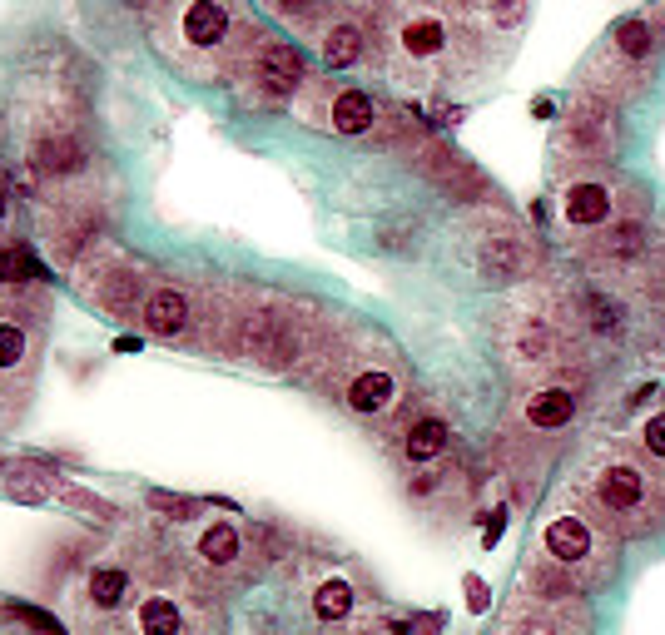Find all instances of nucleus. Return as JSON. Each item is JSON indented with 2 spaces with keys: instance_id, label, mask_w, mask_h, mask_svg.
Returning <instances> with one entry per match:
<instances>
[{
  "instance_id": "5",
  "label": "nucleus",
  "mask_w": 665,
  "mask_h": 635,
  "mask_svg": "<svg viewBox=\"0 0 665 635\" xmlns=\"http://www.w3.org/2000/svg\"><path fill=\"white\" fill-rule=\"evenodd\" d=\"M249 348H254V358H259V363H268V368H283V363L298 353L293 333H288V328H278L273 318H259V323L249 328Z\"/></svg>"
},
{
  "instance_id": "7",
  "label": "nucleus",
  "mask_w": 665,
  "mask_h": 635,
  "mask_svg": "<svg viewBox=\"0 0 665 635\" xmlns=\"http://www.w3.org/2000/svg\"><path fill=\"white\" fill-rule=\"evenodd\" d=\"M606 214H611V194H606L601 184H571V194H566V219H571V224L591 229V224H601Z\"/></svg>"
},
{
  "instance_id": "13",
  "label": "nucleus",
  "mask_w": 665,
  "mask_h": 635,
  "mask_svg": "<svg viewBox=\"0 0 665 635\" xmlns=\"http://www.w3.org/2000/svg\"><path fill=\"white\" fill-rule=\"evenodd\" d=\"M199 556L214 561V566H229V561L239 556V531H234L229 521H214V526L199 536Z\"/></svg>"
},
{
  "instance_id": "4",
  "label": "nucleus",
  "mask_w": 665,
  "mask_h": 635,
  "mask_svg": "<svg viewBox=\"0 0 665 635\" xmlns=\"http://www.w3.org/2000/svg\"><path fill=\"white\" fill-rule=\"evenodd\" d=\"M596 492H601V502H606L611 511H631V507H641L646 482H641V472H636V467H606Z\"/></svg>"
},
{
  "instance_id": "1",
  "label": "nucleus",
  "mask_w": 665,
  "mask_h": 635,
  "mask_svg": "<svg viewBox=\"0 0 665 635\" xmlns=\"http://www.w3.org/2000/svg\"><path fill=\"white\" fill-rule=\"evenodd\" d=\"M298 85H303V55L288 50V45L264 50V60H259V90H264L268 100H288Z\"/></svg>"
},
{
  "instance_id": "18",
  "label": "nucleus",
  "mask_w": 665,
  "mask_h": 635,
  "mask_svg": "<svg viewBox=\"0 0 665 635\" xmlns=\"http://www.w3.org/2000/svg\"><path fill=\"white\" fill-rule=\"evenodd\" d=\"M442 40H447V30H442L437 20H412V25L402 30V45H407L412 55H437Z\"/></svg>"
},
{
  "instance_id": "20",
  "label": "nucleus",
  "mask_w": 665,
  "mask_h": 635,
  "mask_svg": "<svg viewBox=\"0 0 665 635\" xmlns=\"http://www.w3.org/2000/svg\"><path fill=\"white\" fill-rule=\"evenodd\" d=\"M482 263H487V273H522L527 254H522V244H517V239H497V244H487Z\"/></svg>"
},
{
  "instance_id": "32",
  "label": "nucleus",
  "mask_w": 665,
  "mask_h": 635,
  "mask_svg": "<svg viewBox=\"0 0 665 635\" xmlns=\"http://www.w3.org/2000/svg\"><path fill=\"white\" fill-rule=\"evenodd\" d=\"M308 5H313V0H278V10H283V15H303Z\"/></svg>"
},
{
  "instance_id": "6",
  "label": "nucleus",
  "mask_w": 665,
  "mask_h": 635,
  "mask_svg": "<svg viewBox=\"0 0 665 635\" xmlns=\"http://www.w3.org/2000/svg\"><path fill=\"white\" fill-rule=\"evenodd\" d=\"M546 551H551L556 561H581V556L591 551V531H586V521H576V516H556V521L546 526Z\"/></svg>"
},
{
  "instance_id": "10",
  "label": "nucleus",
  "mask_w": 665,
  "mask_h": 635,
  "mask_svg": "<svg viewBox=\"0 0 665 635\" xmlns=\"http://www.w3.org/2000/svg\"><path fill=\"white\" fill-rule=\"evenodd\" d=\"M333 129H338V134H363V129H373V100H368L363 90H343V95L333 100Z\"/></svg>"
},
{
  "instance_id": "17",
  "label": "nucleus",
  "mask_w": 665,
  "mask_h": 635,
  "mask_svg": "<svg viewBox=\"0 0 665 635\" xmlns=\"http://www.w3.org/2000/svg\"><path fill=\"white\" fill-rule=\"evenodd\" d=\"M139 631L144 635H174L179 631V606L164 601V596L144 601V606H139Z\"/></svg>"
},
{
  "instance_id": "30",
  "label": "nucleus",
  "mask_w": 665,
  "mask_h": 635,
  "mask_svg": "<svg viewBox=\"0 0 665 635\" xmlns=\"http://www.w3.org/2000/svg\"><path fill=\"white\" fill-rule=\"evenodd\" d=\"M467 596H472V611H487V586H482L477 576L467 581Z\"/></svg>"
},
{
  "instance_id": "14",
  "label": "nucleus",
  "mask_w": 665,
  "mask_h": 635,
  "mask_svg": "<svg viewBox=\"0 0 665 635\" xmlns=\"http://www.w3.org/2000/svg\"><path fill=\"white\" fill-rule=\"evenodd\" d=\"M35 164L45 174H70V169H80V144L75 139H45L35 149Z\"/></svg>"
},
{
  "instance_id": "25",
  "label": "nucleus",
  "mask_w": 665,
  "mask_h": 635,
  "mask_svg": "<svg viewBox=\"0 0 665 635\" xmlns=\"http://www.w3.org/2000/svg\"><path fill=\"white\" fill-rule=\"evenodd\" d=\"M522 15H527V0H497L492 5V20L497 25H522Z\"/></svg>"
},
{
  "instance_id": "28",
  "label": "nucleus",
  "mask_w": 665,
  "mask_h": 635,
  "mask_svg": "<svg viewBox=\"0 0 665 635\" xmlns=\"http://www.w3.org/2000/svg\"><path fill=\"white\" fill-rule=\"evenodd\" d=\"M611 249H616V254H636V249H641V229H636V224H626V229L611 239Z\"/></svg>"
},
{
  "instance_id": "34",
  "label": "nucleus",
  "mask_w": 665,
  "mask_h": 635,
  "mask_svg": "<svg viewBox=\"0 0 665 635\" xmlns=\"http://www.w3.org/2000/svg\"><path fill=\"white\" fill-rule=\"evenodd\" d=\"M0 214H5V194H0Z\"/></svg>"
},
{
  "instance_id": "33",
  "label": "nucleus",
  "mask_w": 665,
  "mask_h": 635,
  "mask_svg": "<svg viewBox=\"0 0 665 635\" xmlns=\"http://www.w3.org/2000/svg\"><path fill=\"white\" fill-rule=\"evenodd\" d=\"M517 635H556V631H551L546 621H527V626H522V631H517Z\"/></svg>"
},
{
  "instance_id": "2",
  "label": "nucleus",
  "mask_w": 665,
  "mask_h": 635,
  "mask_svg": "<svg viewBox=\"0 0 665 635\" xmlns=\"http://www.w3.org/2000/svg\"><path fill=\"white\" fill-rule=\"evenodd\" d=\"M144 323H149V333L174 338V333L189 323V298H184L179 288H159V293L144 303Z\"/></svg>"
},
{
  "instance_id": "16",
  "label": "nucleus",
  "mask_w": 665,
  "mask_h": 635,
  "mask_svg": "<svg viewBox=\"0 0 665 635\" xmlns=\"http://www.w3.org/2000/svg\"><path fill=\"white\" fill-rule=\"evenodd\" d=\"M313 611H318L323 621H343V616L353 611V586H348V581H338V576H333V581H323V586H318V596H313Z\"/></svg>"
},
{
  "instance_id": "11",
  "label": "nucleus",
  "mask_w": 665,
  "mask_h": 635,
  "mask_svg": "<svg viewBox=\"0 0 665 635\" xmlns=\"http://www.w3.org/2000/svg\"><path fill=\"white\" fill-rule=\"evenodd\" d=\"M442 447H447V427L437 417H422V422L407 427V457L412 462H432Z\"/></svg>"
},
{
  "instance_id": "21",
  "label": "nucleus",
  "mask_w": 665,
  "mask_h": 635,
  "mask_svg": "<svg viewBox=\"0 0 665 635\" xmlns=\"http://www.w3.org/2000/svg\"><path fill=\"white\" fill-rule=\"evenodd\" d=\"M586 318H591L596 333H616V328H621V308H616L611 298H601V293L586 298Z\"/></svg>"
},
{
  "instance_id": "24",
  "label": "nucleus",
  "mask_w": 665,
  "mask_h": 635,
  "mask_svg": "<svg viewBox=\"0 0 665 635\" xmlns=\"http://www.w3.org/2000/svg\"><path fill=\"white\" fill-rule=\"evenodd\" d=\"M551 353V333L541 323H527L522 328V358H546Z\"/></svg>"
},
{
  "instance_id": "8",
  "label": "nucleus",
  "mask_w": 665,
  "mask_h": 635,
  "mask_svg": "<svg viewBox=\"0 0 665 635\" xmlns=\"http://www.w3.org/2000/svg\"><path fill=\"white\" fill-rule=\"evenodd\" d=\"M571 417H576V397L566 387H546V392H536L527 402V422L532 427H566Z\"/></svg>"
},
{
  "instance_id": "23",
  "label": "nucleus",
  "mask_w": 665,
  "mask_h": 635,
  "mask_svg": "<svg viewBox=\"0 0 665 635\" xmlns=\"http://www.w3.org/2000/svg\"><path fill=\"white\" fill-rule=\"evenodd\" d=\"M25 358V333L15 323H0V368H15Z\"/></svg>"
},
{
  "instance_id": "3",
  "label": "nucleus",
  "mask_w": 665,
  "mask_h": 635,
  "mask_svg": "<svg viewBox=\"0 0 665 635\" xmlns=\"http://www.w3.org/2000/svg\"><path fill=\"white\" fill-rule=\"evenodd\" d=\"M184 35H189L194 45H219V40L229 35V10H224L219 0H194V5L184 10Z\"/></svg>"
},
{
  "instance_id": "19",
  "label": "nucleus",
  "mask_w": 665,
  "mask_h": 635,
  "mask_svg": "<svg viewBox=\"0 0 665 635\" xmlns=\"http://www.w3.org/2000/svg\"><path fill=\"white\" fill-rule=\"evenodd\" d=\"M611 40H616V50L631 55V60H646V55H651V25H646V20H621Z\"/></svg>"
},
{
  "instance_id": "22",
  "label": "nucleus",
  "mask_w": 665,
  "mask_h": 635,
  "mask_svg": "<svg viewBox=\"0 0 665 635\" xmlns=\"http://www.w3.org/2000/svg\"><path fill=\"white\" fill-rule=\"evenodd\" d=\"M40 268H35V258L30 249H0V283H10V278H35Z\"/></svg>"
},
{
  "instance_id": "31",
  "label": "nucleus",
  "mask_w": 665,
  "mask_h": 635,
  "mask_svg": "<svg viewBox=\"0 0 665 635\" xmlns=\"http://www.w3.org/2000/svg\"><path fill=\"white\" fill-rule=\"evenodd\" d=\"M502 526H507V511H497V516L487 521V536H482V541H487V546H497V536H502Z\"/></svg>"
},
{
  "instance_id": "12",
  "label": "nucleus",
  "mask_w": 665,
  "mask_h": 635,
  "mask_svg": "<svg viewBox=\"0 0 665 635\" xmlns=\"http://www.w3.org/2000/svg\"><path fill=\"white\" fill-rule=\"evenodd\" d=\"M358 55H363V35H358V25H333L328 40H323V60H328L333 70H343V65H353Z\"/></svg>"
},
{
  "instance_id": "9",
  "label": "nucleus",
  "mask_w": 665,
  "mask_h": 635,
  "mask_svg": "<svg viewBox=\"0 0 665 635\" xmlns=\"http://www.w3.org/2000/svg\"><path fill=\"white\" fill-rule=\"evenodd\" d=\"M388 402H393V378L378 373V368L373 373H358L353 387H348V407L353 412H383Z\"/></svg>"
},
{
  "instance_id": "29",
  "label": "nucleus",
  "mask_w": 665,
  "mask_h": 635,
  "mask_svg": "<svg viewBox=\"0 0 665 635\" xmlns=\"http://www.w3.org/2000/svg\"><path fill=\"white\" fill-rule=\"evenodd\" d=\"M154 507L169 511V516H194V502H184V497H164V492H154Z\"/></svg>"
},
{
  "instance_id": "26",
  "label": "nucleus",
  "mask_w": 665,
  "mask_h": 635,
  "mask_svg": "<svg viewBox=\"0 0 665 635\" xmlns=\"http://www.w3.org/2000/svg\"><path fill=\"white\" fill-rule=\"evenodd\" d=\"M646 447H651L656 457H665V412H656V417L646 422Z\"/></svg>"
},
{
  "instance_id": "15",
  "label": "nucleus",
  "mask_w": 665,
  "mask_h": 635,
  "mask_svg": "<svg viewBox=\"0 0 665 635\" xmlns=\"http://www.w3.org/2000/svg\"><path fill=\"white\" fill-rule=\"evenodd\" d=\"M125 591H130V576H125L120 566H100V571L90 576V601H95V606H105V611H110V606H120V601H125Z\"/></svg>"
},
{
  "instance_id": "27",
  "label": "nucleus",
  "mask_w": 665,
  "mask_h": 635,
  "mask_svg": "<svg viewBox=\"0 0 665 635\" xmlns=\"http://www.w3.org/2000/svg\"><path fill=\"white\" fill-rule=\"evenodd\" d=\"M10 611H15V616H25L30 626H40V631H45V635H65V631H60V626H55V621H50V616H40L35 606H10Z\"/></svg>"
}]
</instances>
